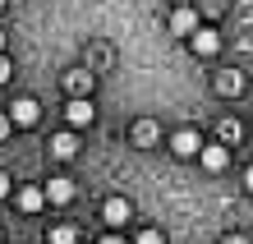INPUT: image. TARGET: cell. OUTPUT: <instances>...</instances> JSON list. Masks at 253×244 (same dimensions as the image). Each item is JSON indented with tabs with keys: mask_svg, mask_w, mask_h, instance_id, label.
<instances>
[{
	"mask_svg": "<svg viewBox=\"0 0 253 244\" xmlns=\"http://www.w3.org/2000/svg\"><path fill=\"white\" fill-rule=\"evenodd\" d=\"M37 115H42V106H37L33 97H19V101L9 106V120H14L19 129H33V125H37Z\"/></svg>",
	"mask_w": 253,
	"mask_h": 244,
	"instance_id": "6da1fadb",
	"label": "cell"
},
{
	"mask_svg": "<svg viewBox=\"0 0 253 244\" xmlns=\"http://www.w3.org/2000/svg\"><path fill=\"white\" fill-rule=\"evenodd\" d=\"M198 161L207 166V171H226V161H230V147H226V143H203Z\"/></svg>",
	"mask_w": 253,
	"mask_h": 244,
	"instance_id": "7a4b0ae2",
	"label": "cell"
},
{
	"mask_svg": "<svg viewBox=\"0 0 253 244\" xmlns=\"http://www.w3.org/2000/svg\"><path fill=\"white\" fill-rule=\"evenodd\" d=\"M170 152H175V157H198V152H203V139H198L193 129H180V134L170 139Z\"/></svg>",
	"mask_w": 253,
	"mask_h": 244,
	"instance_id": "3957f363",
	"label": "cell"
},
{
	"mask_svg": "<svg viewBox=\"0 0 253 244\" xmlns=\"http://www.w3.org/2000/svg\"><path fill=\"white\" fill-rule=\"evenodd\" d=\"M170 33H198V9H193V5H180V9H175L170 14Z\"/></svg>",
	"mask_w": 253,
	"mask_h": 244,
	"instance_id": "277c9868",
	"label": "cell"
},
{
	"mask_svg": "<svg viewBox=\"0 0 253 244\" xmlns=\"http://www.w3.org/2000/svg\"><path fill=\"white\" fill-rule=\"evenodd\" d=\"M189 47H193V55H216L221 51V37L212 33V28H198V33L189 37Z\"/></svg>",
	"mask_w": 253,
	"mask_h": 244,
	"instance_id": "5b68a950",
	"label": "cell"
},
{
	"mask_svg": "<svg viewBox=\"0 0 253 244\" xmlns=\"http://www.w3.org/2000/svg\"><path fill=\"white\" fill-rule=\"evenodd\" d=\"M101 217H106L111 226H125L133 217V207H129V198H106V207H101Z\"/></svg>",
	"mask_w": 253,
	"mask_h": 244,
	"instance_id": "8992f818",
	"label": "cell"
},
{
	"mask_svg": "<svg viewBox=\"0 0 253 244\" xmlns=\"http://www.w3.org/2000/svg\"><path fill=\"white\" fill-rule=\"evenodd\" d=\"M65 115H69V125H74V129H83V125H92V101H87V97H74Z\"/></svg>",
	"mask_w": 253,
	"mask_h": 244,
	"instance_id": "52a82bcc",
	"label": "cell"
},
{
	"mask_svg": "<svg viewBox=\"0 0 253 244\" xmlns=\"http://www.w3.org/2000/svg\"><path fill=\"white\" fill-rule=\"evenodd\" d=\"M65 88H69L74 97H87V93H92V74H87V69H69L65 74Z\"/></svg>",
	"mask_w": 253,
	"mask_h": 244,
	"instance_id": "ba28073f",
	"label": "cell"
},
{
	"mask_svg": "<svg viewBox=\"0 0 253 244\" xmlns=\"http://www.w3.org/2000/svg\"><path fill=\"white\" fill-rule=\"evenodd\" d=\"M46 198H51V203H69V198H74V180H65V175L46 180Z\"/></svg>",
	"mask_w": 253,
	"mask_h": 244,
	"instance_id": "9c48e42d",
	"label": "cell"
},
{
	"mask_svg": "<svg viewBox=\"0 0 253 244\" xmlns=\"http://www.w3.org/2000/svg\"><path fill=\"white\" fill-rule=\"evenodd\" d=\"M42 203H46V189H37V185H23L19 189V207L23 212H42Z\"/></svg>",
	"mask_w": 253,
	"mask_h": 244,
	"instance_id": "30bf717a",
	"label": "cell"
},
{
	"mask_svg": "<svg viewBox=\"0 0 253 244\" xmlns=\"http://www.w3.org/2000/svg\"><path fill=\"white\" fill-rule=\"evenodd\" d=\"M74 152H79V139H74V134H55V139H51V157H60V161H69Z\"/></svg>",
	"mask_w": 253,
	"mask_h": 244,
	"instance_id": "8fae6325",
	"label": "cell"
},
{
	"mask_svg": "<svg viewBox=\"0 0 253 244\" xmlns=\"http://www.w3.org/2000/svg\"><path fill=\"white\" fill-rule=\"evenodd\" d=\"M216 93H221V97H235V93H244V74L226 69V74H221V79H216Z\"/></svg>",
	"mask_w": 253,
	"mask_h": 244,
	"instance_id": "7c38bea8",
	"label": "cell"
},
{
	"mask_svg": "<svg viewBox=\"0 0 253 244\" xmlns=\"http://www.w3.org/2000/svg\"><path fill=\"white\" fill-rule=\"evenodd\" d=\"M133 143H157V125H152V120H138V125H133Z\"/></svg>",
	"mask_w": 253,
	"mask_h": 244,
	"instance_id": "4fadbf2b",
	"label": "cell"
},
{
	"mask_svg": "<svg viewBox=\"0 0 253 244\" xmlns=\"http://www.w3.org/2000/svg\"><path fill=\"white\" fill-rule=\"evenodd\" d=\"M46 244H79V231H74V226H55L46 235Z\"/></svg>",
	"mask_w": 253,
	"mask_h": 244,
	"instance_id": "5bb4252c",
	"label": "cell"
},
{
	"mask_svg": "<svg viewBox=\"0 0 253 244\" xmlns=\"http://www.w3.org/2000/svg\"><path fill=\"white\" fill-rule=\"evenodd\" d=\"M221 139H226V143H230V139L240 143V125H235V120H226V125H221Z\"/></svg>",
	"mask_w": 253,
	"mask_h": 244,
	"instance_id": "9a60e30c",
	"label": "cell"
},
{
	"mask_svg": "<svg viewBox=\"0 0 253 244\" xmlns=\"http://www.w3.org/2000/svg\"><path fill=\"white\" fill-rule=\"evenodd\" d=\"M138 244H166V235H161V231H143Z\"/></svg>",
	"mask_w": 253,
	"mask_h": 244,
	"instance_id": "2e32d148",
	"label": "cell"
},
{
	"mask_svg": "<svg viewBox=\"0 0 253 244\" xmlns=\"http://www.w3.org/2000/svg\"><path fill=\"white\" fill-rule=\"evenodd\" d=\"M221 9H226V0H203V14H212V19H216Z\"/></svg>",
	"mask_w": 253,
	"mask_h": 244,
	"instance_id": "e0dca14e",
	"label": "cell"
},
{
	"mask_svg": "<svg viewBox=\"0 0 253 244\" xmlns=\"http://www.w3.org/2000/svg\"><path fill=\"white\" fill-rule=\"evenodd\" d=\"M9 74H14V60H9V55H0V83H5Z\"/></svg>",
	"mask_w": 253,
	"mask_h": 244,
	"instance_id": "ac0fdd59",
	"label": "cell"
},
{
	"mask_svg": "<svg viewBox=\"0 0 253 244\" xmlns=\"http://www.w3.org/2000/svg\"><path fill=\"white\" fill-rule=\"evenodd\" d=\"M9 129H14V120H9L5 111H0V139H5V134H9Z\"/></svg>",
	"mask_w": 253,
	"mask_h": 244,
	"instance_id": "d6986e66",
	"label": "cell"
},
{
	"mask_svg": "<svg viewBox=\"0 0 253 244\" xmlns=\"http://www.w3.org/2000/svg\"><path fill=\"white\" fill-rule=\"evenodd\" d=\"M221 244H249V235H226Z\"/></svg>",
	"mask_w": 253,
	"mask_h": 244,
	"instance_id": "ffe728a7",
	"label": "cell"
},
{
	"mask_svg": "<svg viewBox=\"0 0 253 244\" xmlns=\"http://www.w3.org/2000/svg\"><path fill=\"white\" fill-rule=\"evenodd\" d=\"M5 194H9V175L0 171V198H5Z\"/></svg>",
	"mask_w": 253,
	"mask_h": 244,
	"instance_id": "44dd1931",
	"label": "cell"
},
{
	"mask_svg": "<svg viewBox=\"0 0 253 244\" xmlns=\"http://www.w3.org/2000/svg\"><path fill=\"white\" fill-rule=\"evenodd\" d=\"M244 189L253 194V166H249V171H244Z\"/></svg>",
	"mask_w": 253,
	"mask_h": 244,
	"instance_id": "7402d4cb",
	"label": "cell"
},
{
	"mask_svg": "<svg viewBox=\"0 0 253 244\" xmlns=\"http://www.w3.org/2000/svg\"><path fill=\"white\" fill-rule=\"evenodd\" d=\"M101 244H125V240H120V235H115V231H111V235H106V240H101Z\"/></svg>",
	"mask_w": 253,
	"mask_h": 244,
	"instance_id": "603a6c76",
	"label": "cell"
},
{
	"mask_svg": "<svg viewBox=\"0 0 253 244\" xmlns=\"http://www.w3.org/2000/svg\"><path fill=\"white\" fill-rule=\"evenodd\" d=\"M0 55H5V33H0Z\"/></svg>",
	"mask_w": 253,
	"mask_h": 244,
	"instance_id": "cb8c5ba5",
	"label": "cell"
},
{
	"mask_svg": "<svg viewBox=\"0 0 253 244\" xmlns=\"http://www.w3.org/2000/svg\"><path fill=\"white\" fill-rule=\"evenodd\" d=\"M180 5H193V0H180Z\"/></svg>",
	"mask_w": 253,
	"mask_h": 244,
	"instance_id": "d4e9b609",
	"label": "cell"
},
{
	"mask_svg": "<svg viewBox=\"0 0 253 244\" xmlns=\"http://www.w3.org/2000/svg\"><path fill=\"white\" fill-rule=\"evenodd\" d=\"M0 9H5V0H0Z\"/></svg>",
	"mask_w": 253,
	"mask_h": 244,
	"instance_id": "484cf974",
	"label": "cell"
}]
</instances>
